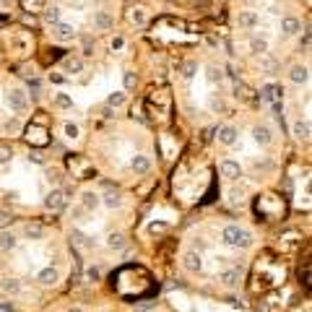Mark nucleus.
<instances>
[{"label":"nucleus","mask_w":312,"mask_h":312,"mask_svg":"<svg viewBox=\"0 0 312 312\" xmlns=\"http://www.w3.org/2000/svg\"><path fill=\"white\" fill-rule=\"evenodd\" d=\"M24 234H26L29 239H42V234H44V229H42V226H37V224H34V226L29 224V226L24 229Z\"/></svg>","instance_id":"2f4dec72"},{"label":"nucleus","mask_w":312,"mask_h":312,"mask_svg":"<svg viewBox=\"0 0 312 312\" xmlns=\"http://www.w3.org/2000/svg\"><path fill=\"white\" fill-rule=\"evenodd\" d=\"M122 44H125V42H122V37H114V39H112V50H120Z\"/></svg>","instance_id":"a18cd8bd"},{"label":"nucleus","mask_w":312,"mask_h":312,"mask_svg":"<svg viewBox=\"0 0 312 312\" xmlns=\"http://www.w3.org/2000/svg\"><path fill=\"white\" fill-rule=\"evenodd\" d=\"M180 73H182L185 81H193L195 76H198V63H195V60H185L182 68H180Z\"/></svg>","instance_id":"a878e982"},{"label":"nucleus","mask_w":312,"mask_h":312,"mask_svg":"<svg viewBox=\"0 0 312 312\" xmlns=\"http://www.w3.org/2000/svg\"><path fill=\"white\" fill-rule=\"evenodd\" d=\"M60 16H63V10L57 8V5H52V8H47L44 10V24H50V26H55V24H60Z\"/></svg>","instance_id":"bb28decb"},{"label":"nucleus","mask_w":312,"mask_h":312,"mask_svg":"<svg viewBox=\"0 0 312 312\" xmlns=\"http://www.w3.org/2000/svg\"><path fill=\"white\" fill-rule=\"evenodd\" d=\"M94 29L97 31H109L112 29V16L107 13V10H94Z\"/></svg>","instance_id":"6ab92c4d"},{"label":"nucleus","mask_w":312,"mask_h":312,"mask_svg":"<svg viewBox=\"0 0 312 312\" xmlns=\"http://www.w3.org/2000/svg\"><path fill=\"white\" fill-rule=\"evenodd\" d=\"M250 52H252V55H258V57H265V55H268V39L260 37V34L250 37Z\"/></svg>","instance_id":"a211bd4d"},{"label":"nucleus","mask_w":312,"mask_h":312,"mask_svg":"<svg viewBox=\"0 0 312 312\" xmlns=\"http://www.w3.org/2000/svg\"><path fill=\"white\" fill-rule=\"evenodd\" d=\"M63 133H65V138H71V141H76V138L81 135V128L76 122H65L63 125Z\"/></svg>","instance_id":"7c9ffc66"},{"label":"nucleus","mask_w":312,"mask_h":312,"mask_svg":"<svg viewBox=\"0 0 312 312\" xmlns=\"http://www.w3.org/2000/svg\"><path fill=\"white\" fill-rule=\"evenodd\" d=\"M16 247H18L16 232H0V252H13Z\"/></svg>","instance_id":"f3484780"},{"label":"nucleus","mask_w":312,"mask_h":312,"mask_svg":"<svg viewBox=\"0 0 312 312\" xmlns=\"http://www.w3.org/2000/svg\"><path fill=\"white\" fill-rule=\"evenodd\" d=\"M3 99H5V107L13 114H26V109H29V94L21 86H8Z\"/></svg>","instance_id":"f03ea898"},{"label":"nucleus","mask_w":312,"mask_h":312,"mask_svg":"<svg viewBox=\"0 0 312 312\" xmlns=\"http://www.w3.org/2000/svg\"><path fill=\"white\" fill-rule=\"evenodd\" d=\"M3 130H5V133H18V130H21V122H18V117H13V120H5V122H3Z\"/></svg>","instance_id":"f704fd0d"},{"label":"nucleus","mask_w":312,"mask_h":312,"mask_svg":"<svg viewBox=\"0 0 312 312\" xmlns=\"http://www.w3.org/2000/svg\"><path fill=\"white\" fill-rule=\"evenodd\" d=\"M258 24H260V16L255 13V10H239L237 13V26L239 29L252 31V29H258Z\"/></svg>","instance_id":"1a4fd4ad"},{"label":"nucleus","mask_w":312,"mask_h":312,"mask_svg":"<svg viewBox=\"0 0 312 312\" xmlns=\"http://www.w3.org/2000/svg\"><path fill=\"white\" fill-rule=\"evenodd\" d=\"M84 213H86V211H84L81 206H78V208H71V216L76 218V221H78V216H84Z\"/></svg>","instance_id":"79ce46f5"},{"label":"nucleus","mask_w":312,"mask_h":312,"mask_svg":"<svg viewBox=\"0 0 312 312\" xmlns=\"http://www.w3.org/2000/svg\"><path fill=\"white\" fill-rule=\"evenodd\" d=\"M130 24L146 26V24H148V13H146L143 8H133V10H130Z\"/></svg>","instance_id":"cd10ccee"},{"label":"nucleus","mask_w":312,"mask_h":312,"mask_svg":"<svg viewBox=\"0 0 312 312\" xmlns=\"http://www.w3.org/2000/svg\"><path fill=\"white\" fill-rule=\"evenodd\" d=\"M239 279H242V265H232V268H224L218 273V284L221 286H239Z\"/></svg>","instance_id":"423d86ee"},{"label":"nucleus","mask_w":312,"mask_h":312,"mask_svg":"<svg viewBox=\"0 0 312 312\" xmlns=\"http://www.w3.org/2000/svg\"><path fill=\"white\" fill-rule=\"evenodd\" d=\"M63 71L68 76H78L81 71H84V57H65V60H63Z\"/></svg>","instance_id":"aec40b11"},{"label":"nucleus","mask_w":312,"mask_h":312,"mask_svg":"<svg viewBox=\"0 0 312 312\" xmlns=\"http://www.w3.org/2000/svg\"><path fill=\"white\" fill-rule=\"evenodd\" d=\"M29 161H34V164H44L42 154H37V151H34V154H29Z\"/></svg>","instance_id":"ea45409f"},{"label":"nucleus","mask_w":312,"mask_h":312,"mask_svg":"<svg viewBox=\"0 0 312 312\" xmlns=\"http://www.w3.org/2000/svg\"><path fill=\"white\" fill-rule=\"evenodd\" d=\"M242 3H252V0H242Z\"/></svg>","instance_id":"09e8293b"},{"label":"nucleus","mask_w":312,"mask_h":312,"mask_svg":"<svg viewBox=\"0 0 312 312\" xmlns=\"http://www.w3.org/2000/svg\"><path fill=\"white\" fill-rule=\"evenodd\" d=\"M47 180L57 185V182H60V169H50V167H47Z\"/></svg>","instance_id":"c9c22d12"},{"label":"nucleus","mask_w":312,"mask_h":312,"mask_svg":"<svg viewBox=\"0 0 312 312\" xmlns=\"http://www.w3.org/2000/svg\"><path fill=\"white\" fill-rule=\"evenodd\" d=\"M292 135L297 138V141H310V135H312L310 117H297V120L292 122Z\"/></svg>","instance_id":"6e6552de"},{"label":"nucleus","mask_w":312,"mask_h":312,"mask_svg":"<svg viewBox=\"0 0 312 312\" xmlns=\"http://www.w3.org/2000/svg\"><path fill=\"white\" fill-rule=\"evenodd\" d=\"M102 206H107L109 211H114V208H120L122 206V195L117 190H107L102 195Z\"/></svg>","instance_id":"4be33fe9"},{"label":"nucleus","mask_w":312,"mask_h":312,"mask_svg":"<svg viewBox=\"0 0 312 312\" xmlns=\"http://www.w3.org/2000/svg\"><path fill=\"white\" fill-rule=\"evenodd\" d=\"M302 31V21H299L297 16H284L281 18V34L284 37H294V34Z\"/></svg>","instance_id":"4468645a"},{"label":"nucleus","mask_w":312,"mask_h":312,"mask_svg":"<svg viewBox=\"0 0 312 312\" xmlns=\"http://www.w3.org/2000/svg\"><path fill=\"white\" fill-rule=\"evenodd\" d=\"M252 141L258 146H268L273 141V133H271L268 125H255V128H252Z\"/></svg>","instance_id":"2eb2a0df"},{"label":"nucleus","mask_w":312,"mask_h":312,"mask_svg":"<svg viewBox=\"0 0 312 312\" xmlns=\"http://www.w3.org/2000/svg\"><path fill=\"white\" fill-rule=\"evenodd\" d=\"M102 279V271L97 268V265H89V268H86V281L89 284H97Z\"/></svg>","instance_id":"473e14b6"},{"label":"nucleus","mask_w":312,"mask_h":312,"mask_svg":"<svg viewBox=\"0 0 312 312\" xmlns=\"http://www.w3.org/2000/svg\"><path fill=\"white\" fill-rule=\"evenodd\" d=\"M37 281L42 286H55L57 281H60V273H57V268H52V265H47V268H42L37 273Z\"/></svg>","instance_id":"dca6fc26"},{"label":"nucleus","mask_w":312,"mask_h":312,"mask_svg":"<svg viewBox=\"0 0 312 312\" xmlns=\"http://www.w3.org/2000/svg\"><path fill=\"white\" fill-rule=\"evenodd\" d=\"M211 109H224V102L213 97V99H211Z\"/></svg>","instance_id":"a19ab883"},{"label":"nucleus","mask_w":312,"mask_h":312,"mask_svg":"<svg viewBox=\"0 0 312 312\" xmlns=\"http://www.w3.org/2000/svg\"><path fill=\"white\" fill-rule=\"evenodd\" d=\"M107 247H109V250H114V252H120V250L128 247V239H125V234H122V232H112V234L107 237Z\"/></svg>","instance_id":"5701e85b"},{"label":"nucleus","mask_w":312,"mask_h":312,"mask_svg":"<svg viewBox=\"0 0 312 312\" xmlns=\"http://www.w3.org/2000/svg\"><path fill=\"white\" fill-rule=\"evenodd\" d=\"M289 81L297 84V86H307V84H310V68H307L305 63L292 65V68H289Z\"/></svg>","instance_id":"0eeeda50"},{"label":"nucleus","mask_w":312,"mask_h":312,"mask_svg":"<svg viewBox=\"0 0 312 312\" xmlns=\"http://www.w3.org/2000/svg\"><path fill=\"white\" fill-rule=\"evenodd\" d=\"M71 239L76 242V245H81V247H91V245H94V242H91L86 234H81L78 229H73V232H71Z\"/></svg>","instance_id":"c756f323"},{"label":"nucleus","mask_w":312,"mask_h":312,"mask_svg":"<svg viewBox=\"0 0 312 312\" xmlns=\"http://www.w3.org/2000/svg\"><path fill=\"white\" fill-rule=\"evenodd\" d=\"M206 81H208L211 86H218V84L224 81V71H221L218 65H208V68H206Z\"/></svg>","instance_id":"393cba45"},{"label":"nucleus","mask_w":312,"mask_h":312,"mask_svg":"<svg viewBox=\"0 0 312 312\" xmlns=\"http://www.w3.org/2000/svg\"><path fill=\"white\" fill-rule=\"evenodd\" d=\"M21 289H24V286H21L18 279H3V281H0V292L8 294V297H18Z\"/></svg>","instance_id":"412c9836"},{"label":"nucleus","mask_w":312,"mask_h":312,"mask_svg":"<svg viewBox=\"0 0 312 312\" xmlns=\"http://www.w3.org/2000/svg\"><path fill=\"white\" fill-rule=\"evenodd\" d=\"M122 86H125V91H130L135 86V73L133 71H125L122 73Z\"/></svg>","instance_id":"72a5a7b5"},{"label":"nucleus","mask_w":312,"mask_h":312,"mask_svg":"<svg viewBox=\"0 0 312 312\" xmlns=\"http://www.w3.org/2000/svg\"><path fill=\"white\" fill-rule=\"evenodd\" d=\"M125 104H128V94H125V91H112V94L107 97L109 109H120V107H125Z\"/></svg>","instance_id":"b1692460"},{"label":"nucleus","mask_w":312,"mask_h":312,"mask_svg":"<svg viewBox=\"0 0 312 312\" xmlns=\"http://www.w3.org/2000/svg\"><path fill=\"white\" fill-rule=\"evenodd\" d=\"M218 172H221V177L229 180V182H237L242 177V164L234 159H221L218 161Z\"/></svg>","instance_id":"20e7f679"},{"label":"nucleus","mask_w":312,"mask_h":312,"mask_svg":"<svg viewBox=\"0 0 312 312\" xmlns=\"http://www.w3.org/2000/svg\"><path fill=\"white\" fill-rule=\"evenodd\" d=\"M221 242L226 247H234V250H247L252 245V232L239 224H226L221 229Z\"/></svg>","instance_id":"f257e3e1"},{"label":"nucleus","mask_w":312,"mask_h":312,"mask_svg":"<svg viewBox=\"0 0 312 312\" xmlns=\"http://www.w3.org/2000/svg\"><path fill=\"white\" fill-rule=\"evenodd\" d=\"M68 312H84V310H81V307H73V310H68Z\"/></svg>","instance_id":"de8ad7c7"},{"label":"nucleus","mask_w":312,"mask_h":312,"mask_svg":"<svg viewBox=\"0 0 312 312\" xmlns=\"http://www.w3.org/2000/svg\"><path fill=\"white\" fill-rule=\"evenodd\" d=\"M245 86H242V84H237V99H247V94H245Z\"/></svg>","instance_id":"37998d69"},{"label":"nucleus","mask_w":312,"mask_h":312,"mask_svg":"<svg viewBox=\"0 0 312 312\" xmlns=\"http://www.w3.org/2000/svg\"><path fill=\"white\" fill-rule=\"evenodd\" d=\"M216 141L221 143V146H237V141H239L237 125H232V122L218 125V128H216Z\"/></svg>","instance_id":"7ed1b4c3"},{"label":"nucleus","mask_w":312,"mask_h":312,"mask_svg":"<svg viewBox=\"0 0 312 312\" xmlns=\"http://www.w3.org/2000/svg\"><path fill=\"white\" fill-rule=\"evenodd\" d=\"M182 268L188 273H201L203 271V255H201V252H195V250H188L182 255Z\"/></svg>","instance_id":"39448f33"},{"label":"nucleus","mask_w":312,"mask_h":312,"mask_svg":"<svg viewBox=\"0 0 312 312\" xmlns=\"http://www.w3.org/2000/svg\"><path fill=\"white\" fill-rule=\"evenodd\" d=\"M130 169L135 172V177H143L151 172V156H146V154H135L130 159Z\"/></svg>","instance_id":"9b49d317"},{"label":"nucleus","mask_w":312,"mask_h":312,"mask_svg":"<svg viewBox=\"0 0 312 312\" xmlns=\"http://www.w3.org/2000/svg\"><path fill=\"white\" fill-rule=\"evenodd\" d=\"M50 84L63 86V84H65V76H63V73H50Z\"/></svg>","instance_id":"4c0bfd02"},{"label":"nucleus","mask_w":312,"mask_h":312,"mask_svg":"<svg viewBox=\"0 0 312 312\" xmlns=\"http://www.w3.org/2000/svg\"><path fill=\"white\" fill-rule=\"evenodd\" d=\"M63 206H65V193L60 188H52L47 193V198H44V208H47V211H60Z\"/></svg>","instance_id":"ddd939ff"},{"label":"nucleus","mask_w":312,"mask_h":312,"mask_svg":"<svg viewBox=\"0 0 312 312\" xmlns=\"http://www.w3.org/2000/svg\"><path fill=\"white\" fill-rule=\"evenodd\" d=\"M10 161H13V148L0 143V167H8Z\"/></svg>","instance_id":"c85d7f7f"},{"label":"nucleus","mask_w":312,"mask_h":312,"mask_svg":"<svg viewBox=\"0 0 312 312\" xmlns=\"http://www.w3.org/2000/svg\"><path fill=\"white\" fill-rule=\"evenodd\" d=\"M0 312H16L13 307H8V305H0Z\"/></svg>","instance_id":"49530a36"},{"label":"nucleus","mask_w":312,"mask_h":312,"mask_svg":"<svg viewBox=\"0 0 312 312\" xmlns=\"http://www.w3.org/2000/svg\"><path fill=\"white\" fill-rule=\"evenodd\" d=\"M99 206H102V195L97 190H84V193H81V208H84L86 213L97 211Z\"/></svg>","instance_id":"f8f14e48"},{"label":"nucleus","mask_w":312,"mask_h":312,"mask_svg":"<svg viewBox=\"0 0 312 312\" xmlns=\"http://www.w3.org/2000/svg\"><path fill=\"white\" fill-rule=\"evenodd\" d=\"M55 104H57V107H73V102L68 99L65 94H57V102H55Z\"/></svg>","instance_id":"e433bc0d"},{"label":"nucleus","mask_w":312,"mask_h":312,"mask_svg":"<svg viewBox=\"0 0 312 312\" xmlns=\"http://www.w3.org/2000/svg\"><path fill=\"white\" fill-rule=\"evenodd\" d=\"M52 37H55L57 42H73V39H76V26L60 21V24L52 26Z\"/></svg>","instance_id":"9d476101"},{"label":"nucleus","mask_w":312,"mask_h":312,"mask_svg":"<svg viewBox=\"0 0 312 312\" xmlns=\"http://www.w3.org/2000/svg\"><path fill=\"white\" fill-rule=\"evenodd\" d=\"M151 307H154V302H141L135 310H138V312H146V310H151Z\"/></svg>","instance_id":"c03bdc74"},{"label":"nucleus","mask_w":312,"mask_h":312,"mask_svg":"<svg viewBox=\"0 0 312 312\" xmlns=\"http://www.w3.org/2000/svg\"><path fill=\"white\" fill-rule=\"evenodd\" d=\"M299 42H302L305 50H310V29H302V39H299Z\"/></svg>","instance_id":"58836bf2"}]
</instances>
